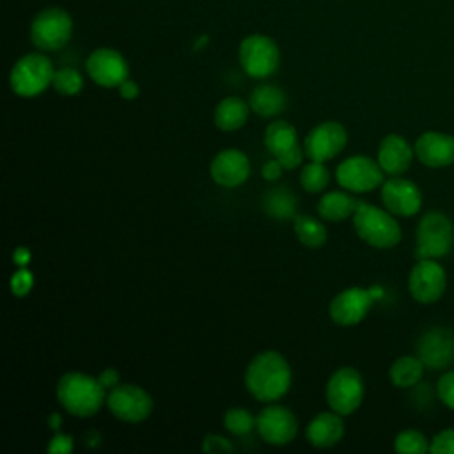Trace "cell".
I'll return each instance as SVG.
<instances>
[{"label": "cell", "mask_w": 454, "mask_h": 454, "mask_svg": "<svg viewBox=\"0 0 454 454\" xmlns=\"http://www.w3.org/2000/svg\"><path fill=\"white\" fill-rule=\"evenodd\" d=\"M291 367L284 355L266 349L255 355L245 371L247 390L261 403H275L291 387Z\"/></svg>", "instance_id": "obj_1"}, {"label": "cell", "mask_w": 454, "mask_h": 454, "mask_svg": "<svg viewBox=\"0 0 454 454\" xmlns=\"http://www.w3.org/2000/svg\"><path fill=\"white\" fill-rule=\"evenodd\" d=\"M106 388L94 376L83 372H66L57 383V399L66 411L74 417H92L106 403Z\"/></svg>", "instance_id": "obj_2"}, {"label": "cell", "mask_w": 454, "mask_h": 454, "mask_svg": "<svg viewBox=\"0 0 454 454\" xmlns=\"http://www.w3.org/2000/svg\"><path fill=\"white\" fill-rule=\"evenodd\" d=\"M353 227L362 241L374 248H392L401 241V227L387 209L360 202L353 213Z\"/></svg>", "instance_id": "obj_3"}, {"label": "cell", "mask_w": 454, "mask_h": 454, "mask_svg": "<svg viewBox=\"0 0 454 454\" xmlns=\"http://www.w3.org/2000/svg\"><path fill=\"white\" fill-rule=\"evenodd\" d=\"M55 67L44 51H32L20 57L11 73L9 85L14 94L21 98H34L44 92L53 82Z\"/></svg>", "instance_id": "obj_4"}, {"label": "cell", "mask_w": 454, "mask_h": 454, "mask_svg": "<svg viewBox=\"0 0 454 454\" xmlns=\"http://www.w3.org/2000/svg\"><path fill=\"white\" fill-rule=\"evenodd\" d=\"M454 247V225L442 211L426 213L417 227V259L445 257Z\"/></svg>", "instance_id": "obj_5"}, {"label": "cell", "mask_w": 454, "mask_h": 454, "mask_svg": "<svg viewBox=\"0 0 454 454\" xmlns=\"http://www.w3.org/2000/svg\"><path fill=\"white\" fill-rule=\"evenodd\" d=\"M73 34V18L62 7H46L30 23V41L39 51L64 48Z\"/></svg>", "instance_id": "obj_6"}, {"label": "cell", "mask_w": 454, "mask_h": 454, "mask_svg": "<svg viewBox=\"0 0 454 454\" xmlns=\"http://www.w3.org/2000/svg\"><path fill=\"white\" fill-rule=\"evenodd\" d=\"M238 60L248 76L262 80L278 69L280 50L270 35L250 34L239 43Z\"/></svg>", "instance_id": "obj_7"}, {"label": "cell", "mask_w": 454, "mask_h": 454, "mask_svg": "<svg viewBox=\"0 0 454 454\" xmlns=\"http://www.w3.org/2000/svg\"><path fill=\"white\" fill-rule=\"evenodd\" d=\"M326 403L330 410L346 417L355 413L364 401V380L362 374L349 365L339 367L326 383Z\"/></svg>", "instance_id": "obj_8"}, {"label": "cell", "mask_w": 454, "mask_h": 454, "mask_svg": "<svg viewBox=\"0 0 454 454\" xmlns=\"http://www.w3.org/2000/svg\"><path fill=\"white\" fill-rule=\"evenodd\" d=\"M110 413L122 422H142L153 411V397L147 390L133 383H119L106 392Z\"/></svg>", "instance_id": "obj_9"}, {"label": "cell", "mask_w": 454, "mask_h": 454, "mask_svg": "<svg viewBox=\"0 0 454 454\" xmlns=\"http://www.w3.org/2000/svg\"><path fill=\"white\" fill-rule=\"evenodd\" d=\"M383 174L385 172L378 160H372L365 154H356L339 163L335 179L348 192L365 193L383 184Z\"/></svg>", "instance_id": "obj_10"}, {"label": "cell", "mask_w": 454, "mask_h": 454, "mask_svg": "<svg viewBox=\"0 0 454 454\" xmlns=\"http://www.w3.org/2000/svg\"><path fill=\"white\" fill-rule=\"evenodd\" d=\"M447 287V275L436 259H419L408 277V289L419 303L438 301Z\"/></svg>", "instance_id": "obj_11"}, {"label": "cell", "mask_w": 454, "mask_h": 454, "mask_svg": "<svg viewBox=\"0 0 454 454\" xmlns=\"http://www.w3.org/2000/svg\"><path fill=\"white\" fill-rule=\"evenodd\" d=\"M378 289H362V287H348L335 294L330 301L328 314L333 323L340 326L358 325L372 307Z\"/></svg>", "instance_id": "obj_12"}, {"label": "cell", "mask_w": 454, "mask_h": 454, "mask_svg": "<svg viewBox=\"0 0 454 454\" xmlns=\"http://www.w3.org/2000/svg\"><path fill=\"white\" fill-rule=\"evenodd\" d=\"M255 429L266 443L287 445L298 433V420L289 408L270 404L257 413Z\"/></svg>", "instance_id": "obj_13"}, {"label": "cell", "mask_w": 454, "mask_h": 454, "mask_svg": "<svg viewBox=\"0 0 454 454\" xmlns=\"http://www.w3.org/2000/svg\"><path fill=\"white\" fill-rule=\"evenodd\" d=\"M346 128L340 122L325 121L307 133L303 140V151L309 160L325 163L326 160L335 158L346 147Z\"/></svg>", "instance_id": "obj_14"}, {"label": "cell", "mask_w": 454, "mask_h": 454, "mask_svg": "<svg viewBox=\"0 0 454 454\" xmlns=\"http://www.w3.org/2000/svg\"><path fill=\"white\" fill-rule=\"evenodd\" d=\"M89 78L106 89L119 87L129 74V66L122 53L114 48H96L85 62Z\"/></svg>", "instance_id": "obj_15"}, {"label": "cell", "mask_w": 454, "mask_h": 454, "mask_svg": "<svg viewBox=\"0 0 454 454\" xmlns=\"http://www.w3.org/2000/svg\"><path fill=\"white\" fill-rule=\"evenodd\" d=\"M417 356L427 369H447L454 364V333L434 326L426 330L417 342Z\"/></svg>", "instance_id": "obj_16"}, {"label": "cell", "mask_w": 454, "mask_h": 454, "mask_svg": "<svg viewBox=\"0 0 454 454\" xmlns=\"http://www.w3.org/2000/svg\"><path fill=\"white\" fill-rule=\"evenodd\" d=\"M381 200L394 216H413L422 206V193L413 181L392 176L381 184Z\"/></svg>", "instance_id": "obj_17"}, {"label": "cell", "mask_w": 454, "mask_h": 454, "mask_svg": "<svg viewBox=\"0 0 454 454\" xmlns=\"http://www.w3.org/2000/svg\"><path fill=\"white\" fill-rule=\"evenodd\" d=\"M213 181L223 188H236L243 184L250 174V161L239 149L220 151L209 165Z\"/></svg>", "instance_id": "obj_18"}, {"label": "cell", "mask_w": 454, "mask_h": 454, "mask_svg": "<svg viewBox=\"0 0 454 454\" xmlns=\"http://www.w3.org/2000/svg\"><path fill=\"white\" fill-rule=\"evenodd\" d=\"M415 156L431 168H442L454 163V137L440 131H426L415 140Z\"/></svg>", "instance_id": "obj_19"}, {"label": "cell", "mask_w": 454, "mask_h": 454, "mask_svg": "<svg viewBox=\"0 0 454 454\" xmlns=\"http://www.w3.org/2000/svg\"><path fill=\"white\" fill-rule=\"evenodd\" d=\"M413 156L415 149H411L408 140L397 133H390L380 142L376 160L385 174L401 176L410 168Z\"/></svg>", "instance_id": "obj_20"}, {"label": "cell", "mask_w": 454, "mask_h": 454, "mask_svg": "<svg viewBox=\"0 0 454 454\" xmlns=\"http://www.w3.org/2000/svg\"><path fill=\"white\" fill-rule=\"evenodd\" d=\"M344 436V422L342 415L337 411H321L317 413L305 429V438L310 445L317 449H328L339 443Z\"/></svg>", "instance_id": "obj_21"}, {"label": "cell", "mask_w": 454, "mask_h": 454, "mask_svg": "<svg viewBox=\"0 0 454 454\" xmlns=\"http://www.w3.org/2000/svg\"><path fill=\"white\" fill-rule=\"evenodd\" d=\"M248 112H250V105L245 99L238 96H227L216 105L213 121L220 131H227V133L236 131L245 126L248 119Z\"/></svg>", "instance_id": "obj_22"}, {"label": "cell", "mask_w": 454, "mask_h": 454, "mask_svg": "<svg viewBox=\"0 0 454 454\" xmlns=\"http://www.w3.org/2000/svg\"><path fill=\"white\" fill-rule=\"evenodd\" d=\"M360 200H356L353 195L342 190H333L326 192L319 200H317V213L321 218L328 222H340L356 211Z\"/></svg>", "instance_id": "obj_23"}, {"label": "cell", "mask_w": 454, "mask_h": 454, "mask_svg": "<svg viewBox=\"0 0 454 454\" xmlns=\"http://www.w3.org/2000/svg\"><path fill=\"white\" fill-rule=\"evenodd\" d=\"M248 105L261 117H275L286 108V92L273 83H262L250 92Z\"/></svg>", "instance_id": "obj_24"}, {"label": "cell", "mask_w": 454, "mask_h": 454, "mask_svg": "<svg viewBox=\"0 0 454 454\" xmlns=\"http://www.w3.org/2000/svg\"><path fill=\"white\" fill-rule=\"evenodd\" d=\"M424 364L419 356H411V355H404L399 356L397 360H394V364L390 365L388 376L394 387L397 388H410L415 387L424 374Z\"/></svg>", "instance_id": "obj_25"}, {"label": "cell", "mask_w": 454, "mask_h": 454, "mask_svg": "<svg viewBox=\"0 0 454 454\" xmlns=\"http://www.w3.org/2000/svg\"><path fill=\"white\" fill-rule=\"evenodd\" d=\"M262 140H264L266 149L273 156H278L280 153H284L298 144V133L291 122L278 119V121L270 122V126L264 129Z\"/></svg>", "instance_id": "obj_26"}, {"label": "cell", "mask_w": 454, "mask_h": 454, "mask_svg": "<svg viewBox=\"0 0 454 454\" xmlns=\"http://www.w3.org/2000/svg\"><path fill=\"white\" fill-rule=\"evenodd\" d=\"M293 229H294L298 241L309 248H317V247L325 245V241L328 238L326 227L319 220H316L309 215H294Z\"/></svg>", "instance_id": "obj_27"}, {"label": "cell", "mask_w": 454, "mask_h": 454, "mask_svg": "<svg viewBox=\"0 0 454 454\" xmlns=\"http://www.w3.org/2000/svg\"><path fill=\"white\" fill-rule=\"evenodd\" d=\"M262 204H264V211L270 216H275V218H293L294 216L296 200H294L293 193L286 188H275V190L268 192Z\"/></svg>", "instance_id": "obj_28"}, {"label": "cell", "mask_w": 454, "mask_h": 454, "mask_svg": "<svg viewBox=\"0 0 454 454\" xmlns=\"http://www.w3.org/2000/svg\"><path fill=\"white\" fill-rule=\"evenodd\" d=\"M330 183V172L323 165V161L310 160L303 168L300 170V184L309 193L323 192Z\"/></svg>", "instance_id": "obj_29"}, {"label": "cell", "mask_w": 454, "mask_h": 454, "mask_svg": "<svg viewBox=\"0 0 454 454\" xmlns=\"http://www.w3.org/2000/svg\"><path fill=\"white\" fill-rule=\"evenodd\" d=\"M51 87L62 96H76L83 87V76L74 67L64 66L55 69Z\"/></svg>", "instance_id": "obj_30"}, {"label": "cell", "mask_w": 454, "mask_h": 454, "mask_svg": "<svg viewBox=\"0 0 454 454\" xmlns=\"http://www.w3.org/2000/svg\"><path fill=\"white\" fill-rule=\"evenodd\" d=\"M223 427L234 436H243L255 427V417L247 408H229L223 413Z\"/></svg>", "instance_id": "obj_31"}, {"label": "cell", "mask_w": 454, "mask_h": 454, "mask_svg": "<svg viewBox=\"0 0 454 454\" xmlns=\"http://www.w3.org/2000/svg\"><path fill=\"white\" fill-rule=\"evenodd\" d=\"M427 438L417 429H404L394 440V449L399 454H424L429 450Z\"/></svg>", "instance_id": "obj_32"}, {"label": "cell", "mask_w": 454, "mask_h": 454, "mask_svg": "<svg viewBox=\"0 0 454 454\" xmlns=\"http://www.w3.org/2000/svg\"><path fill=\"white\" fill-rule=\"evenodd\" d=\"M438 399L450 410H454V371H447L436 385Z\"/></svg>", "instance_id": "obj_33"}, {"label": "cell", "mask_w": 454, "mask_h": 454, "mask_svg": "<svg viewBox=\"0 0 454 454\" xmlns=\"http://www.w3.org/2000/svg\"><path fill=\"white\" fill-rule=\"evenodd\" d=\"M34 284V275L27 268H20L12 277H11V291L16 296H25Z\"/></svg>", "instance_id": "obj_34"}, {"label": "cell", "mask_w": 454, "mask_h": 454, "mask_svg": "<svg viewBox=\"0 0 454 454\" xmlns=\"http://www.w3.org/2000/svg\"><path fill=\"white\" fill-rule=\"evenodd\" d=\"M429 450L434 454H454V427L440 431L431 440Z\"/></svg>", "instance_id": "obj_35"}, {"label": "cell", "mask_w": 454, "mask_h": 454, "mask_svg": "<svg viewBox=\"0 0 454 454\" xmlns=\"http://www.w3.org/2000/svg\"><path fill=\"white\" fill-rule=\"evenodd\" d=\"M303 156H305V151H303V147H301L300 142H298L296 145H293L291 149L280 153V154L275 156V158L282 163V167H284L286 170H291V168H296V167L301 163Z\"/></svg>", "instance_id": "obj_36"}, {"label": "cell", "mask_w": 454, "mask_h": 454, "mask_svg": "<svg viewBox=\"0 0 454 454\" xmlns=\"http://www.w3.org/2000/svg\"><path fill=\"white\" fill-rule=\"evenodd\" d=\"M204 452H232L234 445L220 434H206L202 442Z\"/></svg>", "instance_id": "obj_37"}, {"label": "cell", "mask_w": 454, "mask_h": 454, "mask_svg": "<svg viewBox=\"0 0 454 454\" xmlns=\"http://www.w3.org/2000/svg\"><path fill=\"white\" fill-rule=\"evenodd\" d=\"M73 450V436L64 433H55L48 443L50 454H67Z\"/></svg>", "instance_id": "obj_38"}, {"label": "cell", "mask_w": 454, "mask_h": 454, "mask_svg": "<svg viewBox=\"0 0 454 454\" xmlns=\"http://www.w3.org/2000/svg\"><path fill=\"white\" fill-rule=\"evenodd\" d=\"M282 170H286L284 167H282V163L277 160V158H273V160H270V161H266L264 165H262V168H261V174H262V177L266 179V181H277L280 176H282Z\"/></svg>", "instance_id": "obj_39"}, {"label": "cell", "mask_w": 454, "mask_h": 454, "mask_svg": "<svg viewBox=\"0 0 454 454\" xmlns=\"http://www.w3.org/2000/svg\"><path fill=\"white\" fill-rule=\"evenodd\" d=\"M98 380L101 381V385L106 388V390H110V388H114L115 385H119L121 381V378H119V372L115 371V369H112V367H108V369H103L101 371V374L98 376Z\"/></svg>", "instance_id": "obj_40"}, {"label": "cell", "mask_w": 454, "mask_h": 454, "mask_svg": "<svg viewBox=\"0 0 454 454\" xmlns=\"http://www.w3.org/2000/svg\"><path fill=\"white\" fill-rule=\"evenodd\" d=\"M117 89H119V94H121L122 99H135L138 96V92H140L138 83L129 80V78H126Z\"/></svg>", "instance_id": "obj_41"}, {"label": "cell", "mask_w": 454, "mask_h": 454, "mask_svg": "<svg viewBox=\"0 0 454 454\" xmlns=\"http://www.w3.org/2000/svg\"><path fill=\"white\" fill-rule=\"evenodd\" d=\"M28 261H30V252H28L27 248L20 247V248H16V250H14V262H16V264L25 266Z\"/></svg>", "instance_id": "obj_42"}, {"label": "cell", "mask_w": 454, "mask_h": 454, "mask_svg": "<svg viewBox=\"0 0 454 454\" xmlns=\"http://www.w3.org/2000/svg\"><path fill=\"white\" fill-rule=\"evenodd\" d=\"M60 424H62V417H60L59 413H51V415L48 417V426H50L53 431L59 429Z\"/></svg>", "instance_id": "obj_43"}]
</instances>
